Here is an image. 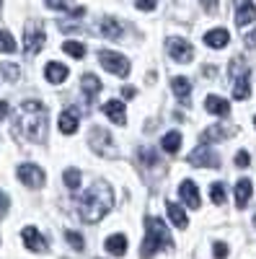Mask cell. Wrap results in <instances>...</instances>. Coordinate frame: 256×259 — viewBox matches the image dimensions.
Returning a JSON list of instances; mask_svg holds the SVG:
<instances>
[{"instance_id":"cell-1","label":"cell","mask_w":256,"mask_h":259,"mask_svg":"<svg viewBox=\"0 0 256 259\" xmlns=\"http://www.w3.org/2000/svg\"><path fill=\"white\" fill-rule=\"evenodd\" d=\"M75 205H78L80 221L96 223V221H101L104 215L114 207V189H112L109 182L96 179L83 194H78V197H75Z\"/></svg>"},{"instance_id":"cell-2","label":"cell","mask_w":256,"mask_h":259,"mask_svg":"<svg viewBox=\"0 0 256 259\" xmlns=\"http://www.w3.org/2000/svg\"><path fill=\"white\" fill-rule=\"evenodd\" d=\"M47 122H49V114H47L44 104L41 101H24L21 104V112H18V119H16V130H18L21 138H26L31 143H44Z\"/></svg>"},{"instance_id":"cell-3","label":"cell","mask_w":256,"mask_h":259,"mask_svg":"<svg viewBox=\"0 0 256 259\" xmlns=\"http://www.w3.org/2000/svg\"><path fill=\"white\" fill-rule=\"evenodd\" d=\"M145 226H147V236H145V244L140 249L142 259H150L161 249H174V239H171V233L161 218H145Z\"/></svg>"},{"instance_id":"cell-4","label":"cell","mask_w":256,"mask_h":259,"mask_svg":"<svg viewBox=\"0 0 256 259\" xmlns=\"http://www.w3.org/2000/svg\"><path fill=\"white\" fill-rule=\"evenodd\" d=\"M228 73H230V80H233V99L246 101L251 96V68L246 65V60L233 57Z\"/></svg>"},{"instance_id":"cell-5","label":"cell","mask_w":256,"mask_h":259,"mask_svg":"<svg viewBox=\"0 0 256 259\" xmlns=\"http://www.w3.org/2000/svg\"><path fill=\"white\" fill-rule=\"evenodd\" d=\"M98 62H101V68H106L109 73H114L119 78L130 75V60H127L124 55H117L112 50H101L98 52Z\"/></svg>"},{"instance_id":"cell-6","label":"cell","mask_w":256,"mask_h":259,"mask_svg":"<svg viewBox=\"0 0 256 259\" xmlns=\"http://www.w3.org/2000/svg\"><path fill=\"white\" fill-rule=\"evenodd\" d=\"M44 41H47V34H44V29H41V24H29L24 29V52H26V57L39 55L41 47H44Z\"/></svg>"},{"instance_id":"cell-7","label":"cell","mask_w":256,"mask_h":259,"mask_svg":"<svg viewBox=\"0 0 256 259\" xmlns=\"http://www.w3.org/2000/svg\"><path fill=\"white\" fill-rule=\"evenodd\" d=\"M166 50H168L171 60H176V62H181V65H186V62H191V60H194V47H191L186 39L171 36V39L166 41Z\"/></svg>"},{"instance_id":"cell-8","label":"cell","mask_w":256,"mask_h":259,"mask_svg":"<svg viewBox=\"0 0 256 259\" xmlns=\"http://www.w3.org/2000/svg\"><path fill=\"white\" fill-rule=\"evenodd\" d=\"M91 145H93V150H96V153L98 156H106V158H112L114 156V145H112V133H109V130H106V127H93L91 130Z\"/></svg>"},{"instance_id":"cell-9","label":"cell","mask_w":256,"mask_h":259,"mask_svg":"<svg viewBox=\"0 0 256 259\" xmlns=\"http://www.w3.org/2000/svg\"><path fill=\"white\" fill-rule=\"evenodd\" d=\"M189 163L199 166V168H220L223 161H220V156L215 153V150H210L207 145H199L189 153Z\"/></svg>"},{"instance_id":"cell-10","label":"cell","mask_w":256,"mask_h":259,"mask_svg":"<svg viewBox=\"0 0 256 259\" xmlns=\"http://www.w3.org/2000/svg\"><path fill=\"white\" fill-rule=\"evenodd\" d=\"M18 179L24 182L29 189H41L44 187V171L34 163H21L18 166Z\"/></svg>"},{"instance_id":"cell-11","label":"cell","mask_w":256,"mask_h":259,"mask_svg":"<svg viewBox=\"0 0 256 259\" xmlns=\"http://www.w3.org/2000/svg\"><path fill=\"white\" fill-rule=\"evenodd\" d=\"M256 21V6L251 0H236V24L238 26H248Z\"/></svg>"},{"instance_id":"cell-12","label":"cell","mask_w":256,"mask_h":259,"mask_svg":"<svg viewBox=\"0 0 256 259\" xmlns=\"http://www.w3.org/2000/svg\"><path fill=\"white\" fill-rule=\"evenodd\" d=\"M179 194H181V200L191 207V210H199V205H202V200H199V189H197V184L191 182V179H186V182H181V187H179Z\"/></svg>"},{"instance_id":"cell-13","label":"cell","mask_w":256,"mask_h":259,"mask_svg":"<svg viewBox=\"0 0 256 259\" xmlns=\"http://www.w3.org/2000/svg\"><path fill=\"white\" fill-rule=\"evenodd\" d=\"M24 244H26V249H31V251H36V254H41V251H47V239L41 236L36 228H24Z\"/></svg>"},{"instance_id":"cell-14","label":"cell","mask_w":256,"mask_h":259,"mask_svg":"<svg viewBox=\"0 0 256 259\" xmlns=\"http://www.w3.org/2000/svg\"><path fill=\"white\" fill-rule=\"evenodd\" d=\"M104 114L109 117L114 124H119V127H124L127 124V112H124V104L122 101H117V99H109L104 104Z\"/></svg>"},{"instance_id":"cell-15","label":"cell","mask_w":256,"mask_h":259,"mask_svg":"<svg viewBox=\"0 0 256 259\" xmlns=\"http://www.w3.org/2000/svg\"><path fill=\"white\" fill-rule=\"evenodd\" d=\"M233 133H236V130H233V127H207L204 130V133L199 135V143L202 145H210V143H220V140H225V138H230Z\"/></svg>"},{"instance_id":"cell-16","label":"cell","mask_w":256,"mask_h":259,"mask_svg":"<svg viewBox=\"0 0 256 259\" xmlns=\"http://www.w3.org/2000/svg\"><path fill=\"white\" fill-rule=\"evenodd\" d=\"M80 89H83V94H85V101L91 104V101L101 94V80H98L93 73H85L83 80H80Z\"/></svg>"},{"instance_id":"cell-17","label":"cell","mask_w":256,"mask_h":259,"mask_svg":"<svg viewBox=\"0 0 256 259\" xmlns=\"http://www.w3.org/2000/svg\"><path fill=\"white\" fill-rule=\"evenodd\" d=\"M204 109L215 117H228L230 114V104L223 99V96H207L204 99Z\"/></svg>"},{"instance_id":"cell-18","label":"cell","mask_w":256,"mask_h":259,"mask_svg":"<svg viewBox=\"0 0 256 259\" xmlns=\"http://www.w3.org/2000/svg\"><path fill=\"white\" fill-rule=\"evenodd\" d=\"M228 41H230V34H228L225 29H212V31L204 34V45L212 47V50H223V47H228Z\"/></svg>"},{"instance_id":"cell-19","label":"cell","mask_w":256,"mask_h":259,"mask_svg":"<svg viewBox=\"0 0 256 259\" xmlns=\"http://www.w3.org/2000/svg\"><path fill=\"white\" fill-rule=\"evenodd\" d=\"M44 75H47L49 83H65L68 75H70V70H68L62 62H49L47 68H44Z\"/></svg>"},{"instance_id":"cell-20","label":"cell","mask_w":256,"mask_h":259,"mask_svg":"<svg viewBox=\"0 0 256 259\" xmlns=\"http://www.w3.org/2000/svg\"><path fill=\"white\" fill-rule=\"evenodd\" d=\"M166 210H168V218H171V223H174L176 228H186L189 226V218H186V212H184V207H179L176 202H166Z\"/></svg>"},{"instance_id":"cell-21","label":"cell","mask_w":256,"mask_h":259,"mask_svg":"<svg viewBox=\"0 0 256 259\" xmlns=\"http://www.w3.org/2000/svg\"><path fill=\"white\" fill-rule=\"evenodd\" d=\"M171 89H174V94L179 96V101L184 104V106H189V94H191V83L186 80V78H174L171 80Z\"/></svg>"},{"instance_id":"cell-22","label":"cell","mask_w":256,"mask_h":259,"mask_svg":"<svg viewBox=\"0 0 256 259\" xmlns=\"http://www.w3.org/2000/svg\"><path fill=\"white\" fill-rule=\"evenodd\" d=\"M60 133H65V135H73L75 130H78V114L73 112V109H65L60 114Z\"/></svg>"},{"instance_id":"cell-23","label":"cell","mask_w":256,"mask_h":259,"mask_svg":"<svg viewBox=\"0 0 256 259\" xmlns=\"http://www.w3.org/2000/svg\"><path fill=\"white\" fill-rule=\"evenodd\" d=\"M98 31L106 36V39H119L122 36V26H119V21L117 18H101V26H98Z\"/></svg>"},{"instance_id":"cell-24","label":"cell","mask_w":256,"mask_h":259,"mask_svg":"<svg viewBox=\"0 0 256 259\" xmlns=\"http://www.w3.org/2000/svg\"><path fill=\"white\" fill-rule=\"evenodd\" d=\"M248 200H251V182L248 179H238V184H236V207L243 210L248 205Z\"/></svg>"},{"instance_id":"cell-25","label":"cell","mask_w":256,"mask_h":259,"mask_svg":"<svg viewBox=\"0 0 256 259\" xmlns=\"http://www.w3.org/2000/svg\"><path fill=\"white\" fill-rule=\"evenodd\" d=\"M106 251L109 254H114V256H122L124 251H127V239L122 233H114V236H109L106 239Z\"/></svg>"},{"instance_id":"cell-26","label":"cell","mask_w":256,"mask_h":259,"mask_svg":"<svg viewBox=\"0 0 256 259\" xmlns=\"http://www.w3.org/2000/svg\"><path fill=\"white\" fill-rule=\"evenodd\" d=\"M179 145H181V133L179 130H171V133H166L163 140H161V148L166 150V153H176Z\"/></svg>"},{"instance_id":"cell-27","label":"cell","mask_w":256,"mask_h":259,"mask_svg":"<svg viewBox=\"0 0 256 259\" xmlns=\"http://www.w3.org/2000/svg\"><path fill=\"white\" fill-rule=\"evenodd\" d=\"M210 197H212V202H215V205H225V197H228V194H225V184L223 182L212 184L210 187Z\"/></svg>"},{"instance_id":"cell-28","label":"cell","mask_w":256,"mask_h":259,"mask_svg":"<svg viewBox=\"0 0 256 259\" xmlns=\"http://www.w3.org/2000/svg\"><path fill=\"white\" fill-rule=\"evenodd\" d=\"M62 50H65L70 57H75V60H83V57H85V47L80 45V41H73V39L65 41V45H62Z\"/></svg>"},{"instance_id":"cell-29","label":"cell","mask_w":256,"mask_h":259,"mask_svg":"<svg viewBox=\"0 0 256 259\" xmlns=\"http://www.w3.org/2000/svg\"><path fill=\"white\" fill-rule=\"evenodd\" d=\"M0 52H16V39L8 31H0Z\"/></svg>"},{"instance_id":"cell-30","label":"cell","mask_w":256,"mask_h":259,"mask_svg":"<svg viewBox=\"0 0 256 259\" xmlns=\"http://www.w3.org/2000/svg\"><path fill=\"white\" fill-rule=\"evenodd\" d=\"M0 68H3V78H6V80H11V83L21 78L18 65H13V62H6V65H0Z\"/></svg>"},{"instance_id":"cell-31","label":"cell","mask_w":256,"mask_h":259,"mask_svg":"<svg viewBox=\"0 0 256 259\" xmlns=\"http://www.w3.org/2000/svg\"><path fill=\"white\" fill-rule=\"evenodd\" d=\"M65 239H68V244L75 249V251H83V236L80 233H75V231H65Z\"/></svg>"},{"instance_id":"cell-32","label":"cell","mask_w":256,"mask_h":259,"mask_svg":"<svg viewBox=\"0 0 256 259\" xmlns=\"http://www.w3.org/2000/svg\"><path fill=\"white\" fill-rule=\"evenodd\" d=\"M65 184H68V189H78V187H80V171L68 168V171H65Z\"/></svg>"},{"instance_id":"cell-33","label":"cell","mask_w":256,"mask_h":259,"mask_svg":"<svg viewBox=\"0 0 256 259\" xmlns=\"http://www.w3.org/2000/svg\"><path fill=\"white\" fill-rule=\"evenodd\" d=\"M251 163V158H248V153H246V150H238V153H236V166H241V168H246Z\"/></svg>"},{"instance_id":"cell-34","label":"cell","mask_w":256,"mask_h":259,"mask_svg":"<svg viewBox=\"0 0 256 259\" xmlns=\"http://www.w3.org/2000/svg\"><path fill=\"white\" fill-rule=\"evenodd\" d=\"M212 249H215V256H218V259H228V244L218 241V244L212 246Z\"/></svg>"},{"instance_id":"cell-35","label":"cell","mask_w":256,"mask_h":259,"mask_svg":"<svg viewBox=\"0 0 256 259\" xmlns=\"http://www.w3.org/2000/svg\"><path fill=\"white\" fill-rule=\"evenodd\" d=\"M135 6H137L140 11H153L158 3H156V0H135Z\"/></svg>"},{"instance_id":"cell-36","label":"cell","mask_w":256,"mask_h":259,"mask_svg":"<svg viewBox=\"0 0 256 259\" xmlns=\"http://www.w3.org/2000/svg\"><path fill=\"white\" fill-rule=\"evenodd\" d=\"M47 8H52V11H65L68 6H65V0H47Z\"/></svg>"},{"instance_id":"cell-37","label":"cell","mask_w":256,"mask_h":259,"mask_svg":"<svg viewBox=\"0 0 256 259\" xmlns=\"http://www.w3.org/2000/svg\"><path fill=\"white\" fill-rule=\"evenodd\" d=\"M243 41H246V47H248V50H256V29H253L251 34H246Z\"/></svg>"},{"instance_id":"cell-38","label":"cell","mask_w":256,"mask_h":259,"mask_svg":"<svg viewBox=\"0 0 256 259\" xmlns=\"http://www.w3.org/2000/svg\"><path fill=\"white\" fill-rule=\"evenodd\" d=\"M202 6L207 13H218V0H202Z\"/></svg>"},{"instance_id":"cell-39","label":"cell","mask_w":256,"mask_h":259,"mask_svg":"<svg viewBox=\"0 0 256 259\" xmlns=\"http://www.w3.org/2000/svg\"><path fill=\"white\" fill-rule=\"evenodd\" d=\"M8 205H11V200H8V194H6V192H0V215H3V212L8 210Z\"/></svg>"},{"instance_id":"cell-40","label":"cell","mask_w":256,"mask_h":259,"mask_svg":"<svg viewBox=\"0 0 256 259\" xmlns=\"http://www.w3.org/2000/svg\"><path fill=\"white\" fill-rule=\"evenodd\" d=\"M8 112H11L8 101H0V119H6V117H8Z\"/></svg>"},{"instance_id":"cell-41","label":"cell","mask_w":256,"mask_h":259,"mask_svg":"<svg viewBox=\"0 0 256 259\" xmlns=\"http://www.w3.org/2000/svg\"><path fill=\"white\" fill-rule=\"evenodd\" d=\"M122 96H124V99H132V96H135V89H132V85H124V89H122Z\"/></svg>"},{"instance_id":"cell-42","label":"cell","mask_w":256,"mask_h":259,"mask_svg":"<svg viewBox=\"0 0 256 259\" xmlns=\"http://www.w3.org/2000/svg\"><path fill=\"white\" fill-rule=\"evenodd\" d=\"M253 226H256V215H253Z\"/></svg>"},{"instance_id":"cell-43","label":"cell","mask_w":256,"mask_h":259,"mask_svg":"<svg viewBox=\"0 0 256 259\" xmlns=\"http://www.w3.org/2000/svg\"><path fill=\"white\" fill-rule=\"evenodd\" d=\"M253 122H256V119H253Z\"/></svg>"}]
</instances>
